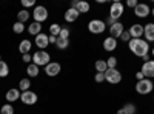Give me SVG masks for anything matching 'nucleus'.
Returning a JSON list of instances; mask_svg holds the SVG:
<instances>
[{
    "label": "nucleus",
    "instance_id": "2",
    "mask_svg": "<svg viewBox=\"0 0 154 114\" xmlns=\"http://www.w3.org/2000/svg\"><path fill=\"white\" fill-rule=\"evenodd\" d=\"M49 62H51L49 54L46 51H43V49H40V51H37V53L32 54V63L37 65V66H46Z\"/></svg>",
    "mask_w": 154,
    "mask_h": 114
},
{
    "label": "nucleus",
    "instance_id": "26",
    "mask_svg": "<svg viewBox=\"0 0 154 114\" xmlns=\"http://www.w3.org/2000/svg\"><path fill=\"white\" fill-rule=\"evenodd\" d=\"M96 69H97V72H105L108 69L106 60H97L96 62Z\"/></svg>",
    "mask_w": 154,
    "mask_h": 114
},
{
    "label": "nucleus",
    "instance_id": "10",
    "mask_svg": "<svg viewBox=\"0 0 154 114\" xmlns=\"http://www.w3.org/2000/svg\"><path fill=\"white\" fill-rule=\"evenodd\" d=\"M20 100L25 105H34L37 102V94L34 91H25V93H22Z\"/></svg>",
    "mask_w": 154,
    "mask_h": 114
},
{
    "label": "nucleus",
    "instance_id": "20",
    "mask_svg": "<svg viewBox=\"0 0 154 114\" xmlns=\"http://www.w3.org/2000/svg\"><path fill=\"white\" fill-rule=\"evenodd\" d=\"M31 46H32V43H31L28 39H25V40H22L20 45H19V51H20L22 54H28L29 49H31Z\"/></svg>",
    "mask_w": 154,
    "mask_h": 114
},
{
    "label": "nucleus",
    "instance_id": "43",
    "mask_svg": "<svg viewBox=\"0 0 154 114\" xmlns=\"http://www.w3.org/2000/svg\"><path fill=\"white\" fill-rule=\"evenodd\" d=\"M142 59H143V63H145V62H149V60H151V59H149V54H146V56H143Z\"/></svg>",
    "mask_w": 154,
    "mask_h": 114
},
{
    "label": "nucleus",
    "instance_id": "30",
    "mask_svg": "<svg viewBox=\"0 0 154 114\" xmlns=\"http://www.w3.org/2000/svg\"><path fill=\"white\" fill-rule=\"evenodd\" d=\"M77 11L79 12H88L89 11V3L88 2H79V5H77Z\"/></svg>",
    "mask_w": 154,
    "mask_h": 114
},
{
    "label": "nucleus",
    "instance_id": "32",
    "mask_svg": "<svg viewBox=\"0 0 154 114\" xmlns=\"http://www.w3.org/2000/svg\"><path fill=\"white\" fill-rule=\"evenodd\" d=\"M106 65H108V68H116V65H117V59H116V57H109L106 60Z\"/></svg>",
    "mask_w": 154,
    "mask_h": 114
},
{
    "label": "nucleus",
    "instance_id": "8",
    "mask_svg": "<svg viewBox=\"0 0 154 114\" xmlns=\"http://www.w3.org/2000/svg\"><path fill=\"white\" fill-rule=\"evenodd\" d=\"M60 69H62V66L57 62H49L45 66V72H46V75H49V77H56V75L60 72Z\"/></svg>",
    "mask_w": 154,
    "mask_h": 114
},
{
    "label": "nucleus",
    "instance_id": "5",
    "mask_svg": "<svg viewBox=\"0 0 154 114\" xmlns=\"http://www.w3.org/2000/svg\"><path fill=\"white\" fill-rule=\"evenodd\" d=\"M105 29H106V23L99 20V19H94L88 23V31L93 32V34H102Z\"/></svg>",
    "mask_w": 154,
    "mask_h": 114
},
{
    "label": "nucleus",
    "instance_id": "7",
    "mask_svg": "<svg viewBox=\"0 0 154 114\" xmlns=\"http://www.w3.org/2000/svg\"><path fill=\"white\" fill-rule=\"evenodd\" d=\"M122 14H123V3L114 2V3L111 5V8H109V17L117 22V19L122 17Z\"/></svg>",
    "mask_w": 154,
    "mask_h": 114
},
{
    "label": "nucleus",
    "instance_id": "35",
    "mask_svg": "<svg viewBox=\"0 0 154 114\" xmlns=\"http://www.w3.org/2000/svg\"><path fill=\"white\" fill-rule=\"evenodd\" d=\"M94 80H96L97 83H102V82L105 80V74H103V72H97L96 77H94Z\"/></svg>",
    "mask_w": 154,
    "mask_h": 114
},
{
    "label": "nucleus",
    "instance_id": "25",
    "mask_svg": "<svg viewBox=\"0 0 154 114\" xmlns=\"http://www.w3.org/2000/svg\"><path fill=\"white\" fill-rule=\"evenodd\" d=\"M8 74H9V66H8V63L3 62V60H0V77H6Z\"/></svg>",
    "mask_w": 154,
    "mask_h": 114
},
{
    "label": "nucleus",
    "instance_id": "40",
    "mask_svg": "<svg viewBox=\"0 0 154 114\" xmlns=\"http://www.w3.org/2000/svg\"><path fill=\"white\" fill-rule=\"evenodd\" d=\"M48 39H49V43H54V45H56L57 37H54V35H48Z\"/></svg>",
    "mask_w": 154,
    "mask_h": 114
},
{
    "label": "nucleus",
    "instance_id": "17",
    "mask_svg": "<svg viewBox=\"0 0 154 114\" xmlns=\"http://www.w3.org/2000/svg\"><path fill=\"white\" fill-rule=\"evenodd\" d=\"M117 48V39H114V37H106L103 40V49L105 51H114V49Z\"/></svg>",
    "mask_w": 154,
    "mask_h": 114
},
{
    "label": "nucleus",
    "instance_id": "1",
    "mask_svg": "<svg viewBox=\"0 0 154 114\" xmlns=\"http://www.w3.org/2000/svg\"><path fill=\"white\" fill-rule=\"evenodd\" d=\"M128 46H130L131 53L137 57H143L149 53V45L143 39H131L130 42H128Z\"/></svg>",
    "mask_w": 154,
    "mask_h": 114
},
{
    "label": "nucleus",
    "instance_id": "4",
    "mask_svg": "<svg viewBox=\"0 0 154 114\" xmlns=\"http://www.w3.org/2000/svg\"><path fill=\"white\" fill-rule=\"evenodd\" d=\"M152 88H154V85H152V82H151V79H142V80H139L137 82V85H136V91L139 93V94H149L151 91H152Z\"/></svg>",
    "mask_w": 154,
    "mask_h": 114
},
{
    "label": "nucleus",
    "instance_id": "44",
    "mask_svg": "<svg viewBox=\"0 0 154 114\" xmlns=\"http://www.w3.org/2000/svg\"><path fill=\"white\" fill-rule=\"evenodd\" d=\"M117 114H126V111L123 108H120V109H117Z\"/></svg>",
    "mask_w": 154,
    "mask_h": 114
},
{
    "label": "nucleus",
    "instance_id": "41",
    "mask_svg": "<svg viewBox=\"0 0 154 114\" xmlns=\"http://www.w3.org/2000/svg\"><path fill=\"white\" fill-rule=\"evenodd\" d=\"M77 5H79V2H77V0H72V2H71V8L77 9Z\"/></svg>",
    "mask_w": 154,
    "mask_h": 114
},
{
    "label": "nucleus",
    "instance_id": "42",
    "mask_svg": "<svg viewBox=\"0 0 154 114\" xmlns=\"http://www.w3.org/2000/svg\"><path fill=\"white\" fill-rule=\"evenodd\" d=\"M106 22H108V25H109V26L116 23V20H114V19H111V17H108V20H106Z\"/></svg>",
    "mask_w": 154,
    "mask_h": 114
},
{
    "label": "nucleus",
    "instance_id": "34",
    "mask_svg": "<svg viewBox=\"0 0 154 114\" xmlns=\"http://www.w3.org/2000/svg\"><path fill=\"white\" fill-rule=\"evenodd\" d=\"M59 37H62V39H68V37H69V29L68 28H62Z\"/></svg>",
    "mask_w": 154,
    "mask_h": 114
},
{
    "label": "nucleus",
    "instance_id": "21",
    "mask_svg": "<svg viewBox=\"0 0 154 114\" xmlns=\"http://www.w3.org/2000/svg\"><path fill=\"white\" fill-rule=\"evenodd\" d=\"M26 74H28V77H37V75H38V66L34 65V63H28Z\"/></svg>",
    "mask_w": 154,
    "mask_h": 114
},
{
    "label": "nucleus",
    "instance_id": "36",
    "mask_svg": "<svg viewBox=\"0 0 154 114\" xmlns=\"http://www.w3.org/2000/svg\"><path fill=\"white\" fill-rule=\"evenodd\" d=\"M22 5L25 8H31V6L35 5V2H34V0H22Z\"/></svg>",
    "mask_w": 154,
    "mask_h": 114
},
{
    "label": "nucleus",
    "instance_id": "19",
    "mask_svg": "<svg viewBox=\"0 0 154 114\" xmlns=\"http://www.w3.org/2000/svg\"><path fill=\"white\" fill-rule=\"evenodd\" d=\"M28 32L31 35H38L42 32V25L40 23H37V22H32L29 26H28Z\"/></svg>",
    "mask_w": 154,
    "mask_h": 114
},
{
    "label": "nucleus",
    "instance_id": "28",
    "mask_svg": "<svg viewBox=\"0 0 154 114\" xmlns=\"http://www.w3.org/2000/svg\"><path fill=\"white\" fill-rule=\"evenodd\" d=\"M12 31H14L16 34H22L25 31V23L22 22H16L14 25H12Z\"/></svg>",
    "mask_w": 154,
    "mask_h": 114
},
{
    "label": "nucleus",
    "instance_id": "6",
    "mask_svg": "<svg viewBox=\"0 0 154 114\" xmlns=\"http://www.w3.org/2000/svg\"><path fill=\"white\" fill-rule=\"evenodd\" d=\"M32 17H34V20L37 22V23H42V22H45L46 19H48V9L45 8V6H35L34 8V11H32Z\"/></svg>",
    "mask_w": 154,
    "mask_h": 114
},
{
    "label": "nucleus",
    "instance_id": "47",
    "mask_svg": "<svg viewBox=\"0 0 154 114\" xmlns=\"http://www.w3.org/2000/svg\"><path fill=\"white\" fill-rule=\"evenodd\" d=\"M152 85H154V80H152Z\"/></svg>",
    "mask_w": 154,
    "mask_h": 114
},
{
    "label": "nucleus",
    "instance_id": "24",
    "mask_svg": "<svg viewBox=\"0 0 154 114\" xmlns=\"http://www.w3.org/2000/svg\"><path fill=\"white\" fill-rule=\"evenodd\" d=\"M56 46H57L59 49H66V48L69 46V39H62V37H57Z\"/></svg>",
    "mask_w": 154,
    "mask_h": 114
},
{
    "label": "nucleus",
    "instance_id": "13",
    "mask_svg": "<svg viewBox=\"0 0 154 114\" xmlns=\"http://www.w3.org/2000/svg\"><path fill=\"white\" fill-rule=\"evenodd\" d=\"M22 96L20 90H17V88H11V90L6 91V100H8V103H12V102H16V100H19Z\"/></svg>",
    "mask_w": 154,
    "mask_h": 114
},
{
    "label": "nucleus",
    "instance_id": "18",
    "mask_svg": "<svg viewBox=\"0 0 154 114\" xmlns=\"http://www.w3.org/2000/svg\"><path fill=\"white\" fill-rule=\"evenodd\" d=\"M79 14H80V12L77 11V9H74V8H69V9L65 12V20H66L68 23H72V22H75V20H77Z\"/></svg>",
    "mask_w": 154,
    "mask_h": 114
},
{
    "label": "nucleus",
    "instance_id": "46",
    "mask_svg": "<svg viewBox=\"0 0 154 114\" xmlns=\"http://www.w3.org/2000/svg\"><path fill=\"white\" fill-rule=\"evenodd\" d=\"M151 53H152V56H154V48H152V51H151Z\"/></svg>",
    "mask_w": 154,
    "mask_h": 114
},
{
    "label": "nucleus",
    "instance_id": "11",
    "mask_svg": "<svg viewBox=\"0 0 154 114\" xmlns=\"http://www.w3.org/2000/svg\"><path fill=\"white\" fill-rule=\"evenodd\" d=\"M149 12H151V9H149V6L145 5V3H137V6L134 8V14H136L137 17H140V19L148 17Z\"/></svg>",
    "mask_w": 154,
    "mask_h": 114
},
{
    "label": "nucleus",
    "instance_id": "33",
    "mask_svg": "<svg viewBox=\"0 0 154 114\" xmlns=\"http://www.w3.org/2000/svg\"><path fill=\"white\" fill-rule=\"evenodd\" d=\"M120 39H122L123 42H130V40H131V34H130V31H123L122 35H120Z\"/></svg>",
    "mask_w": 154,
    "mask_h": 114
},
{
    "label": "nucleus",
    "instance_id": "16",
    "mask_svg": "<svg viewBox=\"0 0 154 114\" xmlns=\"http://www.w3.org/2000/svg\"><path fill=\"white\" fill-rule=\"evenodd\" d=\"M143 35L146 37V42H154V23H146L143 26Z\"/></svg>",
    "mask_w": 154,
    "mask_h": 114
},
{
    "label": "nucleus",
    "instance_id": "29",
    "mask_svg": "<svg viewBox=\"0 0 154 114\" xmlns=\"http://www.w3.org/2000/svg\"><path fill=\"white\" fill-rule=\"evenodd\" d=\"M0 114H14V108H12L11 103H5L0 108Z\"/></svg>",
    "mask_w": 154,
    "mask_h": 114
},
{
    "label": "nucleus",
    "instance_id": "14",
    "mask_svg": "<svg viewBox=\"0 0 154 114\" xmlns=\"http://www.w3.org/2000/svg\"><path fill=\"white\" fill-rule=\"evenodd\" d=\"M35 45L40 48V49H45L48 45H49V39H48V35L46 34H43V32H40L38 35H35Z\"/></svg>",
    "mask_w": 154,
    "mask_h": 114
},
{
    "label": "nucleus",
    "instance_id": "9",
    "mask_svg": "<svg viewBox=\"0 0 154 114\" xmlns=\"http://www.w3.org/2000/svg\"><path fill=\"white\" fill-rule=\"evenodd\" d=\"M140 71H142V74L145 75V79H154V60L145 62Z\"/></svg>",
    "mask_w": 154,
    "mask_h": 114
},
{
    "label": "nucleus",
    "instance_id": "31",
    "mask_svg": "<svg viewBox=\"0 0 154 114\" xmlns=\"http://www.w3.org/2000/svg\"><path fill=\"white\" fill-rule=\"evenodd\" d=\"M123 109L126 111V114H136V111H137V108H136L134 103H126L123 106Z\"/></svg>",
    "mask_w": 154,
    "mask_h": 114
},
{
    "label": "nucleus",
    "instance_id": "15",
    "mask_svg": "<svg viewBox=\"0 0 154 114\" xmlns=\"http://www.w3.org/2000/svg\"><path fill=\"white\" fill-rule=\"evenodd\" d=\"M130 31V34H131V39H140V37L143 35V26L142 25H133V26L128 29Z\"/></svg>",
    "mask_w": 154,
    "mask_h": 114
},
{
    "label": "nucleus",
    "instance_id": "38",
    "mask_svg": "<svg viewBox=\"0 0 154 114\" xmlns=\"http://www.w3.org/2000/svg\"><path fill=\"white\" fill-rule=\"evenodd\" d=\"M22 59H23V62H26V63H28V62H32V56H31L29 53H28V54H23Z\"/></svg>",
    "mask_w": 154,
    "mask_h": 114
},
{
    "label": "nucleus",
    "instance_id": "37",
    "mask_svg": "<svg viewBox=\"0 0 154 114\" xmlns=\"http://www.w3.org/2000/svg\"><path fill=\"white\" fill-rule=\"evenodd\" d=\"M126 6H128V8H136V6H137V2H136V0H128Z\"/></svg>",
    "mask_w": 154,
    "mask_h": 114
},
{
    "label": "nucleus",
    "instance_id": "27",
    "mask_svg": "<svg viewBox=\"0 0 154 114\" xmlns=\"http://www.w3.org/2000/svg\"><path fill=\"white\" fill-rule=\"evenodd\" d=\"M60 31H62V26H60L59 23H53L49 26V32H51V35H54V37H59Z\"/></svg>",
    "mask_w": 154,
    "mask_h": 114
},
{
    "label": "nucleus",
    "instance_id": "39",
    "mask_svg": "<svg viewBox=\"0 0 154 114\" xmlns=\"http://www.w3.org/2000/svg\"><path fill=\"white\" fill-rule=\"evenodd\" d=\"M136 79H137V82H139V80H142V79H145V75L142 74V71H139V72H136Z\"/></svg>",
    "mask_w": 154,
    "mask_h": 114
},
{
    "label": "nucleus",
    "instance_id": "23",
    "mask_svg": "<svg viewBox=\"0 0 154 114\" xmlns=\"http://www.w3.org/2000/svg\"><path fill=\"white\" fill-rule=\"evenodd\" d=\"M29 86H31V82H29V79L26 77V79H22V80H20L19 90H20L22 93H25V91H29Z\"/></svg>",
    "mask_w": 154,
    "mask_h": 114
},
{
    "label": "nucleus",
    "instance_id": "12",
    "mask_svg": "<svg viewBox=\"0 0 154 114\" xmlns=\"http://www.w3.org/2000/svg\"><path fill=\"white\" fill-rule=\"evenodd\" d=\"M123 31H125L123 23H120V22H116L114 25H111V26H109V34H111V37H114V39L120 37Z\"/></svg>",
    "mask_w": 154,
    "mask_h": 114
},
{
    "label": "nucleus",
    "instance_id": "48",
    "mask_svg": "<svg viewBox=\"0 0 154 114\" xmlns=\"http://www.w3.org/2000/svg\"><path fill=\"white\" fill-rule=\"evenodd\" d=\"M152 97H154V96H152Z\"/></svg>",
    "mask_w": 154,
    "mask_h": 114
},
{
    "label": "nucleus",
    "instance_id": "22",
    "mask_svg": "<svg viewBox=\"0 0 154 114\" xmlns=\"http://www.w3.org/2000/svg\"><path fill=\"white\" fill-rule=\"evenodd\" d=\"M28 19H29V12L26 9H22V11L17 12V22L25 23V22H28Z\"/></svg>",
    "mask_w": 154,
    "mask_h": 114
},
{
    "label": "nucleus",
    "instance_id": "3",
    "mask_svg": "<svg viewBox=\"0 0 154 114\" xmlns=\"http://www.w3.org/2000/svg\"><path fill=\"white\" fill-rule=\"evenodd\" d=\"M103 74H105V80L109 82L111 85L120 83V80H122V72L117 68H108Z\"/></svg>",
    "mask_w": 154,
    "mask_h": 114
},
{
    "label": "nucleus",
    "instance_id": "45",
    "mask_svg": "<svg viewBox=\"0 0 154 114\" xmlns=\"http://www.w3.org/2000/svg\"><path fill=\"white\" fill-rule=\"evenodd\" d=\"M151 14H152V16H154V8H152V9H151Z\"/></svg>",
    "mask_w": 154,
    "mask_h": 114
}]
</instances>
